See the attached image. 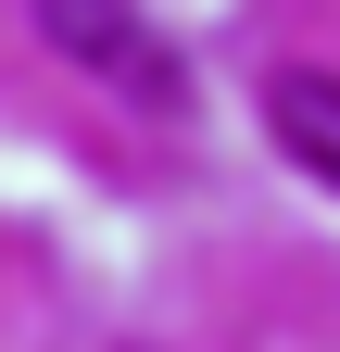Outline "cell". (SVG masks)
<instances>
[{"label":"cell","instance_id":"6da1fadb","mask_svg":"<svg viewBox=\"0 0 340 352\" xmlns=\"http://www.w3.org/2000/svg\"><path fill=\"white\" fill-rule=\"evenodd\" d=\"M38 25H51V51H63V63H89V76L126 88L139 113H177V101H189V76H177V51L151 38L139 0H38Z\"/></svg>","mask_w":340,"mask_h":352},{"label":"cell","instance_id":"7a4b0ae2","mask_svg":"<svg viewBox=\"0 0 340 352\" xmlns=\"http://www.w3.org/2000/svg\"><path fill=\"white\" fill-rule=\"evenodd\" d=\"M265 126H277V151L315 176V189H340V76L328 63H290L265 88Z\"/></svg>","mask_w":340,"mask_h":352}]
</instances>
